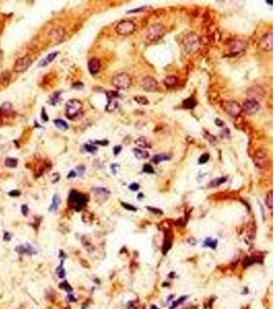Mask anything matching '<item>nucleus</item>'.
I'll return each instance as SVG.
<instances>
[{
	"label": "nucleus",
	"mask_w": 275,
	"mask_h": 309,
	"mask_svg": "<svg viewBox=\"0 0 275 309\" xmlns=\"http://www.w3.org/2000/svg\"><path fill=\"white\" fill-rule=\"evenodd\" d=\"M88 202L87 196L84 195L82 193H79L78 191H71L68 197V204L72 209L76 211L82 210L85 207Z\"/></svg>",
	"instance_id": "obj_1"
},
{
	"label": "nucleus",
	"mask_w": 275,
	"mask_h": 309,
	"mask_svg": "<svg viewBox=\"0 0 275 309\" xmlns=\"http://www.w3.org/2000/svg\"><path fill=\"white\" fill-rule=\"evenodd\" d=\"M112 85L116 87L118 90H127L131 86V77L127 73H120L112 77Z\"/></svg>",
	"instance_id": "obj_2"
},
{
	"label": "nucleus",
	"mask_w": 275,
	"mask_h": 309,
	"mask_svg": "<svg viewBox=\"0 0 275 309\" xmlns=\"http://www.w3.org/2000/svg\"><path fill=\"white\" fill-rule=\"evenodd\" d=\"M183 46L189 54H193L197 52V50L200 48V39L195 33H190L183 39Z\"/></svg>",
	"instance_id": "obj_3"
},
{
	"label": "nucleus",
	"mask_w": 275,
	"mask_h": 309,
	"mask_svg": "<svg viewBox=\"0 0 275 309\" xmlns=\"http://www.w3.org/2000/svg\"><path fill=\"white\" fill-rule=\"evenodd\" d=\"M82 104L81 101L76 99H72V100H69L67 103H66V116L67 117L71 120H74L76 119L79 113L82 111Z\"/></svg>",
	"instance_id": "obj_4"
},
{
	"label": "nucleus",
	"mask_w": 275,
	"mask_h": 309,
	"mask_svg": "<svg viewBox=\"0 0 275 309\" xmlns=\"http://www.w3.org/2000/svg\"><path fill=\"white\" fill-rule=\"evenodd\" d=\"M165 33H166V30L161 24H153L147 30L146 37L149 41H157L161 39Z\"/></svg>",
	"instance_id": "obj_5"
},
{
	"label": "nucleus",
	"mask_w": 275,
	"mask_h": 309,
	"mask_svg": "<svg viewBox=\"0 0 275 309\" xmlns=\"http://www.w3.org/2000/svg\"><path fill=\"white\" fill-rule=\"evenodd\" d=\"M135 28H136L135 24L132 21L125 20V21L120 22L119 24L117 25L116 31H117V33H119L121 35H129L135 31Z\"/></svg>",
	"instance_id": "obj_6"
},
{
	"label": "nucleus",
	"mask_w": 275,
	"mask_h": 309,
	"mask_svg": "<svg viewBox=\"0 0 275 309\" xmlns=\"http://www.w3.org/2000/svg\"><path fill=\"white\" fill-rule=\"evenodd\" d=\"M140 87L145 92H156L158 90V81L152 76H146L140 81Z\"/></svg>",
	"instance_id": "obj_7"
},
{
	"label": "nucleus",
	"mask_w": 275,
	"mask_h": 309,
	"mask_svg": "<svg viewBox=\"0 0 275 309\" xmlns=\"http://www.w3.org/2000/svg\"><path fill=\"white\" fill-rule=\"evenodd\" d=\"M224 108L228 113V114H230L231 117L239 116L242 110L241 105L236 101H226L224 103Z\"/></svg>",
	"instance_id": "obj_8"
},
{
	"label": "nucleus",
	"mask_w": 275,
	"mask_h": 309,
	"mask_svg": "<svg viewBox=\"0 0 275 309\" xmlns=\"http://www.w3.org/2000/svg\"><path fill=\"white\" fill-rule=\"evenodd\" d=\"M31 63H32L31 59L29 58L28 56H25V57L18 59L16 61V63H14V70L16 72H23L30 67Z\"/></svg>",
	"instance_id": "obj_9"
},
{
	"label": "nucleus",
	"mask_w": 275,
	"mask_h": 309,
	"mask_svg": "<svg viewBox=\"0 0 275 309\" xmlns=\"http://www.w3.org/2000/svg\"><path fill=\"white\" fill-rule=\"evenodd\" d=\"M92 193H93L94 198L98 202H104L110 196V192L108 190H106L105 188H94L92 190Z\"/></svg>",
	"instance_id": "obj_10"
},
{
	"label": "nucleus",
	"mask_w": 275,
	"mask_h": 309,
	"mask_svg": "<svg viewBox=\"0 0 275 309\" xmlns=\"http://www.w3.org/2000/svg\"><path fill=\"white\" fill-rule=\"evenodd\" d=\"M243 109L248 114H253L260 109V103L257 100L253 99H247L243 103Z\"/></svg>",
	"instance_id": "obj_11"
},
{
	"label": "nucleus",
	"mask_w": 275,
	"mask_h": 309,
	"mask_svg": "<svg viewBox=\"0 0 275 309\" xmlns=\"http://www.w3.org/2000/svg\"><path fill=\"white\" fill-rule=\"evenodd\" d=\"M64 35H65L64 29L59 27V28H54V29H53V30L50 32L49 37H50V39H51V41H53V42L59 43V42H61V41L63 40Z\"/></svg>",
	"instance_id": "obj_12"
},
{
	"label": "nucleus",
	"mask_w": 275,
	"mask_h": 309,
	"mask_svg": "<svg viewBox=\"0 0 275 309\" xmlns=\"http://www.w3.org/2000/svg\"><path fill=\"white\" fill-rule=\"evenodd\" d=\"M260 46L264 51H271L273 48V38H272V33H267L261 38L260 40Z\"/></svg>",
	"instance_id": "obj_13"
},
{
	"label": "nucleus",
	"mask_w": 275,
	"mask_h": 309,
	"mask_svg": "<svg viewBox=\"0 0 275 309\" xmlns=\"http://www.w3.org/2000/svg\"><path fill=\"white\" fill-rule=\"evenodd\" d=\"M229 48H230V52H231L232 54L237 55L239 53L243 52L244 50L246 49V42L243 40H234L232 43H230Z\"/></svg>",
	"instance_id": "obj_14"
},
{
	"label": "nucleus",
	"mask_w": 275,
	"mask_h": 309,
	"mask_svg": "<svg viewBox=\"0 0 275 309\" xmlns=\"http://www.w3.org/2000/svg\"><path fill=\"white\" fill-rule=\"evenodd\" d=\"M253 162L258 168H265L267 165V156L264 152H257L255 158H253Z\"/></svg>",
	"instance_id": "obj_15"
},
{
	"label": "nucleus",
	"mask_w": 275,
	"mask_h": 309,
	"mask_svg": "<svg viewBox=\"0 0 275 309\" xmlns=\"http://www.w3.org/2000/svg\"><path fill=\"white\" fill-rule=\"evenodd\" d=\"M248 94H249V98L248 99L256 100V98H263V96H264V91L262 90L261 87L256 86L248 90Z\"/></svg>",
	"instance_id": "obj_16"
},
{
	"label": "nucleus",
	"mask_w": 275,
	"mask_h": 309,
	"mask_svg": "<svg viewBox=\"0 0 275 309\" xmlns=\"http://www.w3.org/2000/svg\"><path fill=\"white\" fill-rule=\"evenodd\" d=\"M88 67H89V70L92 74H95L99 71L100 69V60L98 58H92L88 63Z\"/></svg>",
	"instance_id": "obj_17"
},
{
	"label": "nucleus",
	"mask_w": 275,
	"mask_h": 309,
	"mask_svg": "<svg viewBox=\"0 0 275 309\" xmlns=\"http://www.w3.org/2000/svg\"><path fill=\"white\" fill-rule=\"evenodd\" d=\"M171 245H172V234L171 232H168L165 235V239H164V244H163V254H167V252L171 248Z\"/></svg>",
	"instance_id": "obj_18"
},
{
	"label": "nucleus",
	"mask_w": 275,
	"mask_h": 309,
	"mask_svg": "<svg viewBox=\"0 0 275 309\" xmlns=\"http://www.w3.org/2000/svg\"><path fill=\"white\" fill-rule=\"evenodd\" d=\"M58 54H59L58 52L51 53V54H50V55H48V57H46V59H43V60L40 62V63H39V66H41V67H43V66H46V65H48L49 63H51V62H53V61L55 60V58L57 57V56H58Z\"/></svg>",
	"instance_id": "obj_19"
},
{
	"label": "nucleus",
	"mask_w": 275,
	"mask_h": 309,
	"mask_svg": "<svg viewBox=\"0 0 275 309\" xmlns=\"http://www.w3.org/2000/svg\"><path fill=\"white\" fill-rule=\"evenodd\" d=\"M135 143L142 149H147V148H150V146H152V144H150V142L146 139L145 137H140V138H138V139H136Z\"/></svg>",
	"instance_id": "obj_20"
},
{
	"label": "nucleus",
	"mask_w": 275,
	"mask_h": 309,
	"mask_svg": "<svg viewBox=\"0 0 275 309\" xmlns=\"http://www.w3.org/2000/svg\"><path fill=\"white\" fill-rule=\"evenodd\" d=\"M171 158V156L170 155H168V154H165V153H162V154H158V155H156L155 157L153 158V163H160V162H163V161H166V160H169V159Z\"/></svg>",
	"instance_id": "obj_21"
},
{
	"label": "nucleus",
	"mask_w": 275,
	"mask_h": 309,
	"mask_svg": "<svg viewBox=\"0 0 275 309\" xmlns=\"http://www.w3.org/2000/svg\"><path fill=\"white\" fill-rule=\"evenodd\" d=\"M133 153H134L135 157L137 159H139V160H141V159H146L149 157V153L143 151V149H133Z\"/></svg>",
	"instance_id": "obj_22"
},
{
	"label": "nucleus",
	"mask_w": 275,
	"mask_h": 309,
	"mask_svg": "<svg viewBox=\"0 0 275 309\" xmlns=\"http://www.w3.org/2000/svg\"><path fill=\"white\" fill-rule=\"evenodd\" d=\"M196 104H197V101L193 98V97H190V98L185 99V101H183V107L189 108V109L194 108L195 106H196Z\"/></svg>",
	"instance_id": "obj_23"
},
{
	"label": "nucleus",
	"mask_w": 275,
	"mask_h": 309,
	"mask_svg": "<svg viewBox=\"0 0 275 309\" xmlns=\"http://www.w3.org/2000/svg\"><path fill=\"white\" fill-rule=\"evenodd\" d=\"M164 84H165V86L168 87V88H172L174 86H176L177 78L175 77V76H168V77L165 78Z\"/></svg>",
	"instance_id": "obj_24"
},
{
	"label": "nucleus",
	"mask_w": 275,
	"mask_h": 309,
	"mask_svg": "<svg viewBox=\"0 0 275 309\" xmlns=\"http://www.w3.org/2000/svg\"><path fill=\"white\" fill-rule=\"evenodd\" d=\"M203 246L204 247H210L212 249H215L217 246V240H214L212 238H207L203 243Z\"/></svg>",
	"instance_id": "obj_25"
},
{
	"label": "nucleus",
	"mask_w": 275,
	"mask_h": 309,
	"mask_svg": "<svg viewBox=\"0 0 275 309\" xmlns=\"http://www.w3.org/2000/svg\"><path fill=\"white\" fill-rule=\"evenodd\" d=\"M60 198H59V196L58 195H55L54 197H53V201H52V205L50 206V208H49V210L50 211H55V210H57L58 209V206L59 204H60Z\"/></svg>",
	"instance_id": "obj_26"
},
{
	"label": "nucleus",
	"mask_w": 275,
	"mask_h": 309,
	"mask_svg": "<svg viewBox=\"0 0 275 309\" xmlns=\"http://www.w3.org/2000/svg\"><path fill=\"white\" fill-rule=\"evenodd\" d=\"M54 124L56 125V127L59 128V129H60V130H67V128H68L67 123L65 122V121L61 120V119L55 120V121H54Z\"/></svg>",
	"instance_id": "obj_27"
},
{
	"label": "nucleus",
	"mask_w": 275,
	"mask_h": 309,
	"mask_svg": "<svg viewBox=\"0 0 275 309\" xmlns=\"http://www.w3.org/2000/svg\"><path fill=\"white\" fill-rule=\"evenodd\" d=\"M227 180V177H225V176H221V177H217V178H214L213 180H212L210 182V187L211 188H214V187H218V185H221V184H224V182H226Z\"/></svg>",
	"instance_id": "obj_28"
},
{
	"label": "nucleus",
	"mask_w": 275,
	"mask_h": 309,
	"mask_svg": "<svg viewBox=\"0 0 275 309\" xmlns=\"http://www.w3.org/2000/svg\"><path fill=\"white\" fill-rule=\"evenodd\" d=\"M266 204L270 209H272V207H273V194H272V191H270L267 197H266Z\"/></svg>",
	"instance_id": "obj_29"
},
{
	"label": "nucleus",
	"mask_w": 275,
	"mask_h": 309,
	"mask_svg": "<svg viewBox=\"0 0 275 309\" xmlns=\"http://www.w3.org/2000/svg\"><path fill=\"white\" fill-rule=\"evenodd\" d=\"M134 100L138 103V104H142V105H147L149 103V100L143 96H136L134 97Z\"/></svg>",
	"instance_id": "obj_30"
},
{
	"label": "nucleus",
	"mask_w": 275,
	"mask_h": 309,
	"mask_svg": "<svg viewBox=\"0 0 275 309\" xmlns=\"http://www.w3.org/2000/svg\"><path fill=\"white\" fill-rule=\"evenodd\" d=\"M5 165H6L7 167H10V168H14V167H17V165H18V161L16 160V159H6V161H5Z\"/></svg>",
	"instance_id": "obj_31"
},
{
	"label": "nucleus",
	"mask_w": 275,
	"mask_h": 309,
	"mask_svg": "<svg viewBox=\"0 0 275 309\" xmlns=\"http://www.w3.org/2000/svg\"><path fill=\"white\" fill-rule=\"evenodd\" d=\"M257 259L256 258H253V257H251V258H246L244 260V267L246 268L248 266H250V265H253L255 263H257Z\"/></svg>",
	"instance_id": "obj_32"
},
{
	"label": "nucleus",
	"mask_w": 275,
	"mask_h": 309,
	"mask_svg": "<svg viewBox=\"0 0 275 309\" xmlns=\"http://www.w3.org/2000/svg\"><path fill=\"white\" fill-rule=\"evenodd\" d=\"M187 298H188V297L187 296H182V297H180V298L178 299V300H177V301H174L173 302V304H172V306H171V309H174V308H175V307H177V306H178V305H180V304H181V303H183V301H185V300H187Z\"/></svg>",
	"instance_id": "obj_33"
},
{
	"label": "nucleus",
	"mask_w": 275,
	"mask_h": 309,
	"mask_svg": "<svg viewBox=\"0 0 275 309\" xmlns=\"http://www.w3.org/2000/svg\"><path fill=\"white\" fill-rule=\"evenodd\" d=\"M85 149H87L89 153H92V154H95L97 152V148L94 146V144H85Z\"/></svg>",
	"instance_id": "obj_34"
},
{
	"label": "nucleus",
	"mask_w": 275,
	"mask_h": 309,
	"mask_svg": "<svg viewBox=\"0 0 275 309\" xmlns=\"http://www.w3.org/2000/svg\"><path fill=\"white\" fill-rule=\"evenodd\" d=\"M208 160H209V154L205 153V154H203L199 158V164H205V163H207Z\"/></svg>",
	"instance_id": "obj_35"
},
{
	"label": "nucleus",
	"mask_w": 275,
	"mask_h": 309,
	"mask_svg": "<svg viewBox=\"0 0 275 309\" xmlns=\"http://www.w3.org/2000/svg\"><path fill=\"white\" fill-rule=\"evenodd\" d=\"M121 204H122V206L124 208H126V209H128L130 211H137V208H136L135 206L131 205V204H128V203H125V202H122Z\"/></svg>",
	"instance_id": "obj_36"
},
{
	"label": "nucleus",
	"mask_w": 275,
	"mask_h": 309,
	"mask_svg": "<svg viewBox=\"0 0 275 309\" xmlns=\"http://www.w3.org/2000/svg\"><path fill=\"white\" fill-rule=\"evenodd\" d=\"M60 287L61 288H64V290H66L68 293H71L72 292V287H70V285L68 284L66 281H64V282H62V283H60Z\"/></svg>",
	"instance_id": "obj_37"
},
{
	"label": "nucleus",
	"mask_w": 275,
	"mask_h": 309,
	"mask_svg": "<svg viewBox=\"0 0 275 309\" xmlns=\"http://www.w3.org/2000/svg\"><path fill=\"white\" fill-rule=\"evenodd\" d=\"M143 172H146V173H153L155 171H153V168L152 165L145 164V165H144V166H143Z\"/></svg>",
	"instance_id": "obj_38"
},
{
	"label": "nucleus",
	"mask_w": 275,
	"mask_h": 309,
	"mask_svg": "<svg viewBox=\"0 0 275 309\" xmlns=\"http://www.w3.org/2000/svg\"><path fill=\"white\" fill-rule=\"evenodd\" d=\"M58 274H59V277H61V278L65 277V271H64V269H63V266H62V264L58 268Z\"/></svg>",
	"instance_id": "obj_39"
},
{
	"label": "nucleus",
	"mask_w": 275,
	"mask_h": 309,
	"mask_svg": "<svg viewBox=\"0 0 275 309\" xmlns=\"http://www.w3.org/2000/svg\"><path fill=\"white\" fill-rule=\"evenodd\" d=\"M129 189L131 191H133V192H134V191H137L138 189H139V184H136V182H133V184H131L129 185Z\"/></svg>",
	"instance_id": "obj_40"
},
{
	"label": "nucleus",
	"mask_w": 275,
	"mask_h": 309,
	"mask_svg": "<svg viewBox=\"0 0 275 309\" xmlns=\"http://www.w3.org/2000/svg\"><path fill=\"white\" fill-rule=\"evenodd\" d=\"M147 209H149V211H152V212L153 213H157V214H162L163 212H162L161 210L158 209V208H153V207H147Z\"/></svg>",
	"instance_id": "obj_41"
},
{
	"label": "nucleus",
	"mask_w": 275,
	"mask_h": 309,
	"mask_svg": "<svg viewBox=\"0 0 275 309\" xmlns=\"http://www.w3.org/2000/svg\"><path fill=\"white\" fill-rule=\"evenodd\" d=\"M146 7H139V8H135V10H131L129 11H127V14H133V13H138V11H143Z\"/></svg>",
	"instance_id": "obj_42"
},
{
	"label": "nucleus",
	"mask_w": 275,
	"mask_h": 309,
	"mask_svg": "<svg viewBox=\"0 0 275 309\" xmlns=\"http://www.w3.org/2000/svg\"><path fill=\"white\" fill-rule=\"evenodd\" d=\"M22 212L24 216H27L28 214V207H27V205H23L22 206Z\"/></svg>",
	"instance_id": "obj_43"
},
{
	"label": "nucleus",
	"mask_w": 275,
	"mask_h": 309,
	"mask_svg": "<svg viewBox=\"0 0 275 309\" xmlns=\"http://www.w3.org/2000/svg\"><path fill=\"white\" fill-rule=\"evenodd\" d=\"M121 149H122V146H121V145H118V146H116V148H114V155H118V154H119V153L121 152Z\"/></svg>",
	"instance_id": "obj_44"
},
{
	"label": "nucleus",
	"mask_w": 275,
	"mask_h": 309,
	"mask_svg": "<svg viewBox=\"0 0 275 309\" xmlns=\"http://www.w3.org/2000/svg\"><path fill=\"white\" fill-rule=\"evenodd\" d=\"M19 195H20L19 191H11V192H10V196H19Z\"/></svg>",
	"instance_id": "obj_45"
},
{
	"label": "nucleus",
	"mask_w": 275,
	"mask_h": 309,
	"mask_svg": "<svg viewBox=\"0 0 275 309\" xmlns=\"http://www.w3.org/2000/svg\"><path fill=\"white\" fill-rule=\"evenodd\" d=\"M72 176H75V172L74 171H71L68 174V178H72Z\"/></svg>",
	"instance_id": "obj_46"
},
{
	"label": "nucleus",
	"mask_w": 275,
	"mask_h": 309,
	"mask_svg": "<svg viewBox=\"0 0 275 309\" xmlns=\"http://www.w3.org/2000/svg\"><path fill=\"white\" fill-rule=\"evenodd\" d=\"M42 117H43V121H48V117L46 116V113H44V110H43V113H42Z\"/></svg>",
	"instance_id": "obj_47"
},
{
	"label": "nucleus",
	"mask_w": 275,
	"mask_h": 309,
	"mask_svg": "<svg viewBox=\"0 0 275 309\" xmlns=\"http://www.w3.org/2000/svg\"><path fill=\"white\" fill-rule=\"evenodd\" d=\"M215 124H217V125H220V126H223V123H221L220 120H217V121H215Z\"/></svg>",
	"instance_id": "obj_48"
},
{
	"label": "nucleus",
	"mask_w": 275,
	"mask_h": 309,
	"mask_svg": "<svg viewBox=\"0 0 275 309\" xmlns=\"http://www.w3.org/2000/svg\"><path fill=\"white\" fill-rule=\"evenodd\" d=\"M150 309H159V308L157 307L156 305H152V306H150Z\"/></svg>",
	"instance_id": "obj_49"
},
{
	"label": "nucleus",
	"mask_w": 275,
	"mask_h": 309,
	"mask_svg": "<svg viewBox=\"0 0 275 309\" xmlns=\"http://www.w3.org/2000/svg\"><path fill=\"white\" fill-rule=\"evenodd\" d=\"M266 3H268V4L272 5V3H273V1H266Z\"/></svg>",
	"instance_id": "obj_50"
}]
</instances>
